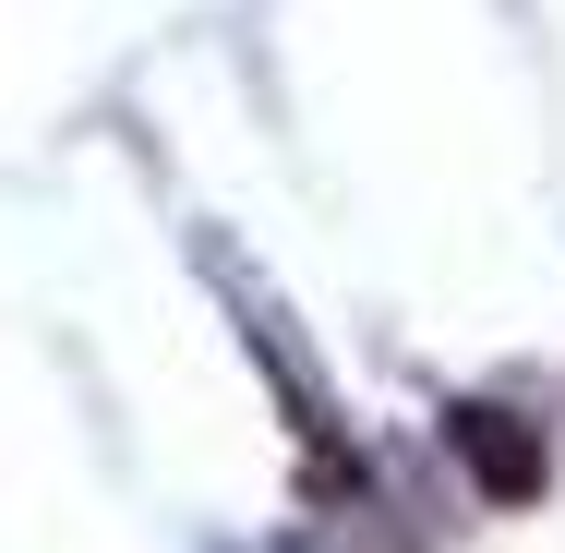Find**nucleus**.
Segmentation results:
<instances>
[{
	"label": "nucleus",
	"instance_id": "1",
	"mask_svg": "<svg viewBox=\"0 0 565 553\" xmlns=\"http://www.w3.org/2000/svg\"><path fill=\"white\" fill-rule=\"evenodd\" d=\"M457 445H469V469H481L493 493H542V445L518 434L505 410H457Z\"/></svg>",
	"mask_w": 565,
	"mask_h": 553
}]
</instances>
